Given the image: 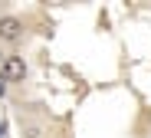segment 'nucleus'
I'll return each instance as SVG.
<instances>
[{"label":"nucleus","instance_id":"f257e3e1","mask_svg":"<svg viewBox=\"0 0 151 138\" xmlns=\"http://www.w3.org/2000/svg\"><path fill=\"white\" fill-rule=\"evenodd\" d=\"M0 76H4L7 82H23V76H27V63H23V56H17V53L4 56V66H0Z\"/></svg>","mask_w":151,"mask_h":138},{"label":"nucleus","instance_id":"f03ea898","mask_svg":"<svg viewBox=\"0 0 151 138\" xmlns=\"http://www.w3.org/2000/svg\"><path fill=\"white\" fill-rule=\"evenodd\" d=\"M23 36V20L20 17H0V40H4V43H17Z\"/></svg>","mask_w":151,"mask_h":138},{"label":"nucleus","instance_id":"7ed1b4c3","mask_svg":"<svg viewBox=\"0 0 151 138\" xmlns=\"http://www.w3.org/2000/svg\"><path fill=\"white\" fill-rule=\"evenodd\" d=\"M4 92H7V86H4V82H0V95H4Z\"/></svg>","mask_w":151,"mask_h":138},{"label":"nucleus","instance_id":"20e7f679","mask_svg":"<svg viewBox=\"0 0 151 138\" xmlns=\"http://www.w3.org/2000/svg\"><path fill=\"white\" fill-rule=\"evenodd\" d=\"M0 138H4V122H0Z\"/></svg>","mask_w":151,"mask_h":138}]
</instances>
